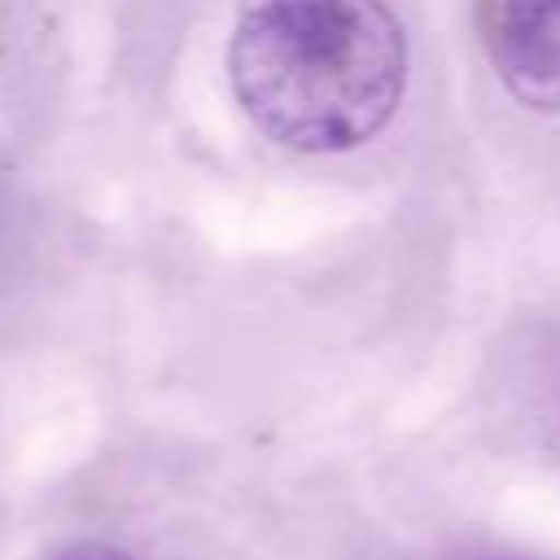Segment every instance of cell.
I'll use <instances>...</instances> for the list:
<instances>
[{"instance_id":"6da1fadb","label":"cell","mask_w":560,"mask_h":560,"mask_svg":"<svg viewBox=\"0 0 560 560\" xmlns=\"http://www.w3.org/2000/svg\"><path fill=\"white\" fill-rule=\"evenodd\" d=\"M228 74L267 140L341 153L394 118L407 35L385 0H241Z\"/></svg>"},{"instance_id":"7a4b0ae2","label":"cell","mask_w":560,"mask_h":560,"mask_svg":"<svg viewBox=\"0 0 560 560\" xmlns=\"http://www.w3.org/2000/svg\"><path fill=\"white\" fill-rule=\"evenodd\" d=\"M477 44L499 83L538 114H560V0H472Z\"/></svg>"},{"instance_id":"3957f363","label":"cell","mask_w":560,"mask_h":560,"mask_svg":"<svg viewBox=\"0 0 560 560\" xmlns=\"http://www.w3.org/2000/svg\"><path fill=\"white\" fill-rule=\"evenodd\" d=\"M48 560H136V556H127V551H118L109 542H70V547L52 551Z\"/></svg>"}]
</instances>
